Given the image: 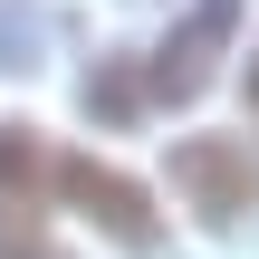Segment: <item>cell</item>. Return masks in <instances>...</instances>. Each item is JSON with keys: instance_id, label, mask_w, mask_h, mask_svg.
Masks as SVG:
<instances>
[{"instance_id": "cell-1", "label": "cell", "mask_w": 259, "mask_h": 259, "mask_svg": "<svg viewBox=\"0 0 259 259\" xmlns=\"http://www.w3.org/2000/svg\"><path fill=\"white\" fill-rule=\"evenodd\" d=\"M173 192H183L211 231H231V221L259 211V163H250L240 135H183V144H173Z\"/></svg>"}, {"instance_id": "cell-2", "label": "cell", "mask_w": 259, "mask_h": 259, "mask_svg": "<svg viewBox=\"0 0 259 259\" xmlns=\"http://www.w3.org/2000/svg\"><path fill=\"white\" fill-rule=\"evenodd\" d=\"M231 19H240V0H192V19L144 58V77H135V106H183V96H202L211 87V67H221V38H231Z\"/></svg>"}, {"instance_id": "cell-3", "label": "cell", "mask_w": 259, "mask_h": 259, "mask_svg": "<svg viewBox=\"0 0 259 259\" xmlns=\"http://www.w3.org/2000/svg\"><path fill=\"white\" fill-rule=\"evenodd\" d=\"M48 183H58L77 211H96V231L125 240V250H154V240H163V231H154V202H144L115 163H48Z\"/></svg>"}, {"instance_id": "cell-4", "label": "cell", "mask_w": 259, "mask_h": 259, "mask_svg": "<svg viewBox=\"0 0 259 259\" xmlns=\"http://www.w3.org/2000/svg\"><path fill=\"white\" fill-rule=\"evenodd\" d=\"M0 259H67L48 231H38V211H19V202H0Z\"/></svg>"}, {"instance_id": "cell-5", "label": "cell", "mask_w": 259, "mask_h": 259, "mask_svg": "<svg viewBox=\"0 0 259 259\" xmlns=\"http://www.w3.org/2000/svg\"><path fill=\"white\" fill-rule=\"evenodd\" d=\"M250 96H259V58H250Z\"/></svg>"}]
</instances>
